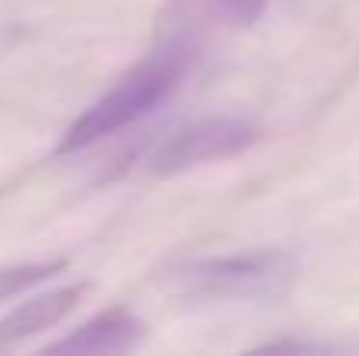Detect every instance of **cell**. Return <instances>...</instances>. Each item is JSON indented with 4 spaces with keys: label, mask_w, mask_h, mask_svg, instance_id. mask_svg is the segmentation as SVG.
Listing matches in <instances>:
<instances>
[{
    "label": "cell",
    "mask_w": 359,
    "mask_h": 356,
    "mask_svg": "<svg viewBox=\"0 0 359 356\" xmlns=\"http://www.w3.org/2000/svg\"><path fill=\"white\" fill-rule=\"evenodd\" d=\"M147 339V325L140 315H133L129 308H109L95 318H88L84 325H77L74 332H67L63 339L49 343L46 353H129Z\"/></svg>",
    "instance_id": "cell-4"
},
{
    "label": "cell",
    "mask_w": 359,
    "mask_h": 356,
    "mask_svg": "<svg viewBox=\"0 0 359 356\" xmlns=\"http://www.w3.org/2000/svg\"><path fill=\"white\" fill-rule=\"evenodd\" d=\"M297 279V258L279 248L192 258L171 269V286L189 301H269L283 297Z\"/></svg>",
    "instance_id": "cell-2"
},
{
    "label": "cell",
    "mask_w": 359,
    "mask_h": 356,
    "mask_svg": "<svg viewBox=\"0 0 359 356\" xmlns=\"http://www.w3.org/2000/svg\"><path fill=\"white\" fill-rule=\"evenodd\" d=\"M67 269V258H46V262H21L0 269V304L21 297L25 290H35L39 283H49Z\"/></svg>",
    "instance_id": "cell-6"
},
{
    "label": "cell",
    "mask_w": 359,
    "mask_h": 356,
    "mask_svg": "<svg viewBox=\"0 0 359 356\" xmlns=\"http://www.w3.org/2000/svg\"><path fill=\"white\" fill-rule=\"evenodd\" d=\"M91 286L88 283H70V286H56L49 294H39L25 304H18L7 318H0V350H11L53 325H60L67 315L77 311V304L84 301Z\"/></svg>",
    "instance_id": "cell-5"
},
{
    "label": "cell",
    "mask_w": 359,
    "mask_h": 356,
    "mask_svg": "<svg viewBox=\"0 0 359 356\" xmlns=\"http://www.w3.org/2000/svg\"><path fill=\"white\" fill-rule=\"evenodd\" d=\"M192 63H196V49L189 42H182V39L161 42L140 63H133L91 109H84L67 126L56 154L88 150L98 140H105L126 126L140 122L143 116L157 112L164 102H171L182 91V84L192 74Z\"/></svg>",
    "instance_id": "cell-1"
},
{
    "label": "cell",
    "mask_w": 359,
    "mask_h": 356,
    "mask_svg": "<svg viewBox=\"0 0 359 356\" xmlns=\"http://www.w3.org/2000/svg\"><path fill=\"white\" fill-rule=\"evenodd\" d=\"M262 353H328L332 346H325V343H300V339H279V343H265V346H258Z\"/></svg>",
    "instance_id": "cell-8"
},
{
    "label": "cell",
    "mask_w": 359,
    "mask_h": 356,
    "mask_svg": "<svg viewBox=\"0 0 359 356\" xmlns=\"http://www.w3.org/2000/svg\"><path fill=\"white\" fill-rule=\"evenodd\" d=\"M262 140V126L244 116H206L196 119L189 126H182L178 133H171L154 154H150V171L168 178V175H182L213 161H227L238 157L244 150H251Z\"/></svg>",
    "instance_id": "cell-3"
},
{
    "label": "cell",
    "mask_w": 359,
    "mask_h": 356,
    "mask_svg": "<svg viewBox=\"0 0 359 356\" xmlns=\"http://www.w3.org/2000/svg\"><path fill=\"white\" fill-rule=\"evenodd\" d=\"M217 4H220V14L231 25H241V28L258 25L269 11V0H217Z\"/></svg>",
    "instance_id": "cell-7"
}]
</instances>
